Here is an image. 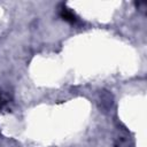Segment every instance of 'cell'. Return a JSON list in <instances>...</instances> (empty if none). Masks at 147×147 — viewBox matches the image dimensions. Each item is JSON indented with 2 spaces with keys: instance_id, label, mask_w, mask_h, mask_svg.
I'll return each instance as SVG.
<instances>
[{
  "instance_id": "obj_1",
  "label": "cell",
  "mask_w": 147,
  "mask_h": 147,
  "mask_svg": "<svg viewBox=\"0 0 147 147\" xmlns=\"http://www.w3.org/2000/svg\"><path fill=\"white\" fill-rule=\"evenodd\" d=\"M60 16H61L64 21H67V22H69V23H76V22H77V16H76L70 9H68V8H65V7H63V8L60 10Z\"/></svg>"
}]
</instances>
